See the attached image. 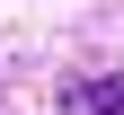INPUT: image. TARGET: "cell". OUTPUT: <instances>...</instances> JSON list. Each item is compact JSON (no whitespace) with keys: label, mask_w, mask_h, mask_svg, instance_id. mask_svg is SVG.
<instances>
[]
</instances>
